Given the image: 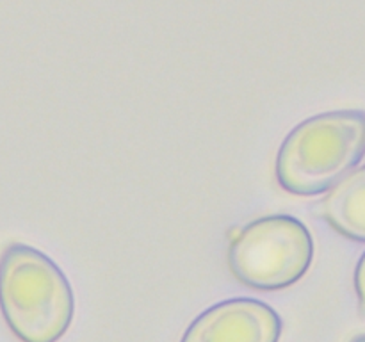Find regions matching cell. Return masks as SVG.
<instances>
[{
  "instance_id": "3957f363",
  "label": "cell",
  "mask_w": 365,
  "mask_h": 342,
  "mask_svg": "<svg viewBox=\"0 0 365 342\" xmlns=\"http://www.w3.org/2000/svg\"><path fill=\"white\" fill-rule=\"evenodd\" d=\"M314 259L309 228L292 216H266L230 235L228 267L257 291H280L302 280Z\"/></svg>"
},
{
  "instance_id": "ba28073f",
  "label": "cell",
  "mask_w": 365,
  "mask_h": 342,
  "mask_svg": "<svg viewBox=\"0 0 365 342\" xmlns=\"http://www.w3.org/2000/svg\"><path fill=\"white\" fill-rule=\"evenodd\" d=\"M364 160H365V152H364Z\"/></svg>"
},
{
  "instance_id": "277c9868",
  "label": "cell",
  "mask_w": 365,
  "mask_h": 342,
  "mask_svg": "<svg viewBox=\"0 0 365 342\" xmlns=\"http://www.w3.org/2000/svg\"><path fill=\"white\" fill-rule=\"evenodd\" d=\"M277 310L253 298H232L200 314L180 342H278Z\"/></svg>"
},
{
  "instance_id": "8992f818",
  "label": "cell",
  "mask_w": 365,
  "mask_h": 342,
  "mask_svg": "<svg viewBox=\"0 0 365 342\" xmlns=\"http://www.w3.org/2000/svg\"><path fill=\"white\" fill-rule=\"evenodd\" d=\"M355 291H356V298H359L360 310L365 314V253L360 256L359 264H356Z\"/></svg>"
},
{
  "instance_id": "6da1fadb",
  "label": "cell",
  "mask_w": 365,
  "mask_h": 342,
  "mask_svg": "<svg viewBox=\"0 0 365 342\" xmlns=\"http://www.w3.org/2000/svg\"><path fill=\"white\" fill-rule=\"evenodd\" d=\"M0 310L20 342H57L73 321V291L52 259L14 242L0 256Z\"/></svg>"
},
{
  "instance_id": "52a82bcc",
  "label": "cell",
  "mask_w": 365,
  "mask_h": 342,
  "mask_svg": "<svg viewBox=\"0 0 365 342\" xmlns=\"http://www.w3.org/2000/svg\"><path fill=\"white\" fill-rule=\"evenodd\" d=\"M351 342H365V333L364 335H356L355 338H351Z\"/></svg>"
},
{
  "instance_id": "5b68a950",
  "label": "cell",
  "mask_w": 365,
  "mask_h": 342,
  "mask_svg": "<svg viewBox=\"0 0 365 342\" xmlns=\"http://www.w3.org/2000/svg\"><path fill=\"white\" fill-rule=\"evenodd\" d=\"M323 216L335 232L365 242V166L346 175L323 200Z\"/></svg>"
},
{
  "instance_id": "7a4b0ae2",
  "label": "cell",
  "mask_w": 365,
  "mask_h": 342,
  "mask_svg": "<svg viewBox=\"0 0 365 342\" xmlns=\"http://www.w3.org/2000/svg\"><path fill=\"white\" fill-rule=\"evenodd\" d=\"M364 152L365 113L317 114L299 123L278 150V184L292 195H321L349 175Z\"/></svg>"
}]
</instances>
